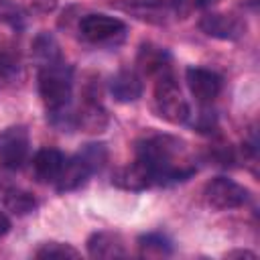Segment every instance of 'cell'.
<instances>
[{
    "label": "cell",
    "mask_w": 260,
    "mask_h": 260,
    "mask_svg": "<svg viewBox=\"0 0 260 260\" xmlns=\"http://www.w3.org/2000/svg\"><path fill=\"white\" fill-rule=\"evenodd\" d=\"M89 175H91V167L77 154L73 158H65V165L55 183H57L59 191H73V189L81 187Z\"/></svg>",
    "instance_id": "cell-12"
},
{
    "label": "cell",
    "mask_w": 260,
    "mask_h": 260,
    "mask_svg": "<svg viewBox=\"0 0 260 260\" xmlns=\"http://www.w3.org/2000/svg\"><path fill=\"white\" fill-rule=\"evenodd\" d=\"M217 0H197V4L199 6H211V4H215Z\"/></svg>",
    "instance_id": "cell-21"
},
{
    "label": "cell",
    "mask_w": 260,
    "mask_h": 260,
    "mask_svg": "<svg viewBox=\"0 0 260 260\" xmlns=\"http://www.w3.org/2000/svg\"><path fill=\"white\" fill-rule=\"evenodd\" d=\"M138 246H140V256H144V258H160V256H169L171 254L169 242L158 234L142 236L138 240Z\"/></svg>",
    "instance_id": "cell-15"
},
{
    "label": "cell",
    "mask_w": 260,
    "mask_h": 260,
    "mask_svg": "<svg viewBox=\"0 0 260 260\" xmlns=\"http://www.w3.org/2000/svg\"><path fill=\"white\" fill-rule=\"evenodd\" d=\"M114 183H116L118 187H122V189H128V191H142V189L154 185V183H156V177H154L152 169H150L144 160L136 158L132 165L124 167V169L114 177Z\"/></svg>",
    "instance_id": "cell-9"
},
{
    "label": "cell",
    "mask_w": 260,
    "mask_h": 260,
    "mask_svg": "<svg viewBox=\"0 0 260 260\" xmlns=\"http://www.w3.org/2000/svg\"><path fill=\"white\" fill-rule=\"evenodd\" d=\"M8 230H10V219L6 217L4 211H0V238H4L8 234Z\"/></svg>",
    "instance_id": "cell-19"
},
{
    "label": "cell",
    "mask_w": 260,
    "mask_h": 260,
    "mask_svg": "<svg viewBox=\"0 0 260 260\" xmlns=\"http://www.w3.org/2000/svg\"><path fill=\"white\" fill-rule=\"evenodd\" d=\"M154 108H156V114L171 124H183L189 118V104L171 75H162L156 81Z\"/></svg>",
    "instance_id": "cell-3"
},
{
    "label": "cell",
    "mask_w": 260,
    "mask_h": 260,
    "mask_svg": "<svg viewBox=\"0 0 260 260\" xmlns=\"http://www.w3.org/2000/svg\"><path fill=\"white\" fill-rule=\"evenodd\" d=\"M144 160L154 177L156 183L165 181H183L195 169L187 158L185 144L173 136H150L138 144V156Z\"/></svg>",
    "instance_id": "cell-1"
},
{
    "label": "cell",
    "mask_w": 260,
    "mask_h": 260,
    "mask_svg": "<svg viewBox=\"0 0 260 260\" xmlns=\"http://www.w3.org/2000/svg\"><path fill=\"white\" fill-rule=\"evenodd\" d=\"M232 256H244V258H254L256 254H254V252H248V250H236V252H230V254H228V258H232Z\"/></svg>",
    "instance_id": "cell-20"
},
{
    "label": "cell",
    "mask_w": 260,
    "mask_h": 260,
    "mask_svg": "<svg viewBox=\"0 0 260 260\" xmlns=\"http://www.w3.org/2000/svg\"><path fill=\"white\" fill-rule=\"evenodd\" d=\"M126 30V24L120 18L108 14H87L79 20V32L89 43H108L120 37Z\"/></svg>",
    "instance_id": "cell-6"
},
{
    "label": "cell",
    "mask_w": 260,
    "mask_h": 260,
    "mask_svg": "<svg viewBox=\"0 0 260 260\" xmlns=\"http://www.w3.org/2000/svg\"><path fill=\"white\" fill-rule=\"evenodd\" d=\"M140 63L146 71H158L162 69V63H165V51L160 49H152V47H142L140 51Z\"/></svg>",
    "instance_id": "cell-18"
},
{
    "label": "cell",
    "mask_w": 260,
    "mask_h": 260,
    "mask_svg": "<svg viewBox=\"0 0 260 260\" xmlns=\"http://www.w3.org/2000/svg\"><path fill=\"white\" fill-rule=\"evenodd\" d=\"M203 195H205V201L215 209H236V207L244 205L248 199V191L240 183H236L228 177L211 179L205 185Z\"/></svg>",
    "instance_id": "cell-4"
},
{
    "label": "cell",
    "mask_w": 260,
    "mask_h": 260,
    "mask_svg": "<svg viewBox=\"0 0 260 260\" xmlns=\"http://www.w3.org/2000/svg\"><path fill=\"white\" fill-rule=\"evenodd\" d=\"M209 37H215V39H238L246 32V22H242L238 16L234 14H207L201 18V24H199Z\"/></svg>",
    "instance_id": "cell-8"
},
{
    "label": "cell",
    "mask_w": 260,
    "mask_h": 260,
    "mask_svg": "<svg viewBox=\"0 0 260 260\" xmlns=\"http://www.w3.org/2000/svg\"><path fill=\"white\" fill-rule=\"evenodd\" d=\"M110 91H112L114 100H118L122 104L134 102L142 95V79L138 77V73H134L130 69H122L110 79Z\"/></svg>",
    "instance_id": "cell-10"
},
{
    "label": "cell",
    "mask_w": 260,
    "mask_h": 260,
    "mask_svg": "<svg viewBox=\"0 0 260 260\" xmlns=\"http://www.w3.org/2000/svg\"><path fill=\"white\" fill-rule=\"evenodd\" d=\"M28 132L24 126H10L0 132V165L20 169L28 158Z\"/></svg>",
    "instance_id": "cell-5"
},
{
    "label": "cell",
    "mask_w": 260,
    "mask_h": 260,
    "mask_svg": "<svg viewBox=\"0 0 260 260\" xmlns=\"http://www.w3.org/2000/svg\"><path fill=\"white\" fill-rule=\"evenodd\" d=\"M37 258H77L79 252L75 248H71L69 244H61V242H47L43 244L37 252Z\"/></svg>",
    "instance_id": "cell-17"
},
{
    "label": "cell",
    "mask_w": 260,
    "mask_h": 260,
    "mask_svg": "<svg viewBox=\"0 0 260 260\" xmlns=\"http://www.w3.org/2000/svg\"><path fill=\"white\" fill-rule=\"evenodd\" d=\"M187 85L197 102L207 104L213 102L221 91V77L205 67H189L187 69Z\"/></svg>",
    "instance_id": "cell-7"
},
{
    "label": "cell",
    "mask_w": 260,
    "mask_h": 260,
    "mask_svg": "<svg viewBox=\"0 0 260 260\" xmlns=\"http://www.w3.org/2000/svg\"><path fill=\"white\" fill-rule=\"evenodd\" d=\"M63 165H65V156L57 148H43L32 158V169L41 183H55Z\"/></svg>",
    "instance_id": "cell-11"
},
{
    "label": "cell",
    "mask_w": 260,
    "mask_h": 260,
    "mask_svg": "<svg viewBox=\"0 0 260 260\" xmlns=\"http://www.w3.org/2000/svg\"><path fill=\"white\" fill-rule=\"evenodd\" d=\"M87 252L91 258H122L126 256L124 242L118 234L98 232L87 240Z\"/></svg>",
    "instance_id": "cell-13"
},
{
    "label": "cell",
    "mask_w": 260,
    "mask_h": 260,
    "mask_svg": "<svg viewBox=\"0 0 260 260\" xmlns=\"http://www.w3.org/2000/svg\"><path fill=\"white\" fill-rule=\"evenodd\" d=\"M6 207L10 211H14L16 215H24V213H30L35 207H37V201L30 193L26 191H18V189H10L6 193Z\"/></svg>",
    "instance_id": "cell-16"
},
{
    "label": "cell",
    "mask_w": 260,
    "mask_h": 260,
    "mask_svg": "<svg viewBox=\"0 0 260 260\" xmlns=\"http://www.w3.org/2000/svg\"><path fill=\"white\" fill-rule=\"evenodd\" d=\"M39 95L47 110H61L71 98V69L61 63H47L39 71Z\"/></svg>",
    "instance_id": "cell-2"
},
{
    "label": "cell",
    "mask_w": 260,
    "mask_h": 260,
    "mask_svg": "<svg viewBox=\"0 0 260 260\" xmlns=\"http://www.w3.org/2000/svg\"><path fill=\"white\" fill-rule=\"evenodd\" d=\"M77 124L85 132H102L108 126V114L95 102H85L77 114Z\"/></svg>",
    "instance_id": "cell-14"
}]
</instances>
